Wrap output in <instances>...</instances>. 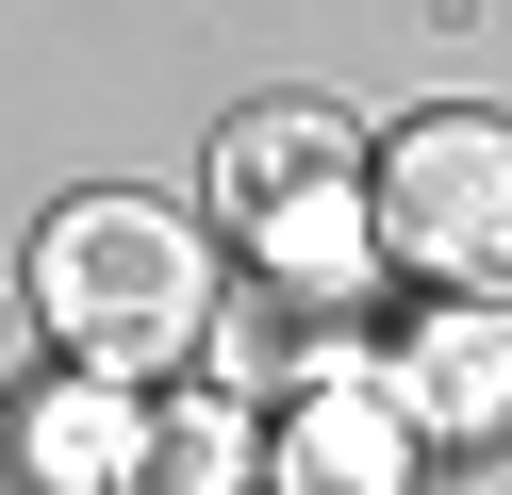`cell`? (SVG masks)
<instances>
[{
	"mask_svg": "<svg viewBox=\"0 0 512 495\" xmlns=\"http://www.w3.org/2000/svg\"><path fill=\"white\" fill-rule=\"evenodd\" d=\"M34 330H67L83 380H149L215 330V248L182 198H67L34 231Z\"/></svg>",
	"mask_w": 512,
	"mask_h": 495,
	"instance_id": "6da1fadb",
	"label": "cell"
},
{
	"mask_svg": "<svg viewBox=\"0 0 512 495\" xmlns=\"http://www.w3.org/2000/svg\"><path fill=\"white\" fill-rule=\"evenodd\" d=\"M215 198H232L265 297H347V281L380 264V231H364V132H347L331 99L232 116V132H215Z\"/></svg>",
	"mask_w": 512,
	"mask_h": 495,
	"instance_id": "7a4b0ae2",
	"label": "cell"
},
{
	"mask_svg": "<svg viewBox=\"0 0 512 495\" xmlns=\"http://www.w3.org/2000/svg\"><path fill=\"white\" fill-rule=\"evenodd\" d=\"M364 231L446 297H496L512 281V116L479 99H430L397 116V149H364Z\"/></svg>",
	"mask_w": 512,
	"mask_h": 495,
	"instance_id": "3957f363",
	"label": "cell"
},
{
	"mask_svg": "<svg viewBox=\"0 0 512 495\" xmlns=\"http://www.w3.org/2000/svg\"><path fill=\"white\" fill-rule=\"evenodd\" d=\"M380 396H397L413 446H496V429H512V314H496V297L413 314V330H397V363H380Z\"/></svg>",
	"mask_w": 512,
	"mask_h": 495,
	"instance_id": "277c9868",
	"label": "cell"
},
{
	"mask_svg": "<svg viewBox=\"0 0 512 495\" xmlns=\"http://www.w3.org/2000/svg\"><path fill=\"white\" fill-rule=\"evenodd\" d=\"M265 495H413V429L380 380H314L265 446Z\"/></svg>",
	"mask_w": 512,
	"mask_h": 495,
	"instance_id": "5b68a950",
	"label": "cell"
},
{
	"mask_svg": "<svg viewBox=\"0 0 512 495\" xmlns=\"http://www.w3.org/2000/svg\"><path fill=\"white\" fill-rule=\"evenodd\" d=\"M133 446H149L133 380H67V396L34 413V495H116V479H133Z\"/></svg>",
	"mask_w": 512,
	"mask_h": 495,
	"instance_id": "8992f818",
	"label": "cell"
},
{
	"mask_svg": "<svg viewBox=\"0 0 512 495\" xmlns=\"http://www.w3.org/2000/svg\"><path fill=\"white\" fill-rule=\"evenodd\" d=\"M265 462H248V413L232 396H182V413H149V446H133V479L116 495H248Z\"/></svg>",
	"mask_w": 512,
	"mask_h": 495,
	"instance_id": "52a82bcc",
	"label": "cell"
},
{
	"mask_svg": "<svg viewBox=\"0 0 512 495\" xmlns=\"http://www.w3.org/2000/svg\"><path fill=\"white\" fill-rule=\"evenodd\" d=\"M0 396H17V330H0Z\"/></svg>",
	"mask_w": 512,
	"mask_h": 495,
	"instance_id": "ba28073f",
	"label": "cell"
}]
</instances>
